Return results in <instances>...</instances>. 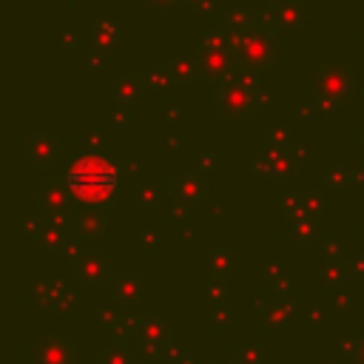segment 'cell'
Listing matches in <instances>:
<instances>
[{
    "mask_svg": "<svg viewBox=\"0 0 364 364\" xmlns=\"http://www.w3.org/2000/svg\"><path fill=\"white\" fill-rule=\"evenodd\" d=\"M236 68L245 74H259L264 68H270L279 54H282V43H279V28L273 26L270 17H253L239 34H236Z\"/></svg>",
    "mask_w": 364,
    "mask_h": 364,
    "instance_id": "6da1fadb",
    "label": "cell"
},
{
    "mask_svg": "<svg viewBox=\"0 0 364 364\" xmlns=\"http://www.w3.org/2000/svg\"><path fill=\"white\" fill-rule=\"evenodd\" d=\"M213 102L222 119H247L256 114L259 105H264V97L256 85V74L236 71L225 82L213 85Z\"/></svg>",
    "mask_w": 364,
    "mask_h": 364,
    "instance_id": "7a4b0ae2",
    "label": "cell"
},
{
    "mask_svg": "<svg viewBox=\"0 0 364 364\" xmlns=\"http://www.w3.org/2000/svg\"><path fill=\"white\" fill-rule=\"evenodd\" d=\"M310 88H313L316 102H318L324 111H333V108L347 105V102L355 97V74H353L350 65L330 60V63H324V65L313 74Z\"/></svg>",
    "mask_w": 364,
    "mask_h": 364,
    "instance_id": "3957f363",
    "label": "cell"
},
{
    "mask_svg": "<svg viewBox=\"0 0 364 364\" xmlns=\"http://www.w3.org/2000/svg\"><path fill=\"white\" fill-rule=\"evenodd\" d=\"M68 185H108L117 188V165L105 154H82L74 159V165L65 173Z\"/></svg>",
    "mask_w": 364,
    "mask_h": 364,
    "instance_id": "277c9868",
    "label": "cell"
},
{
    "mask_svg": "<svg viewBox=\"0 0 364 364\" xmlns=\"http://www.w3.org/2000/svg\"><path fill=\"white\" fill-rule=\"evenodd\" d=\"M193 60H196V74L213 85L225 82L228 77H233L239 68H236V54L233 48H219V46H210V43H199L196 51H193Z\"/></svg>",
    "mask_w": 364,
    "mask_h": 364,
    "instance_id": "5b68a950",
    "label": "cell"
},
{
    "mask_svg": "<svg viewBox=\"0 0 364 364\" xmlns=\"http://www.w3.org/2000/svg\"><path fill=\"white\" fill-rule=\"evenodd\" d=\"M74 279L85 287H102V284H114V262L108 259V253L97 250V247H85L74 253Z\"/></svg>",
    "mask_w": 364,
    "mask_h": 364,
    "instance_id": "8992f818",
    "label": "cell"
},
{
    "mask_svg": "<svg viewBox=\"0 0 364 364\" xmlns=\"http://www.w3.org/2000/svg\"><path fill=\"white\" fill-rule=\"evenodd\" d=\"M74 239H80V236L74 230V222H68V216H40L37 242L46 250H51V253H77Z\"/></svg>",
    "mask_w": 364,
    "mask_h": 364,
    "instance_id": "52a82bcc",
    "label": "cell"
},
{
    "mask_svg": "<svg viewBox=\"0 0 364 364\" xmlns=\"http://www.w3.org/2000/svg\"><path fill=\"white\" fill-rule=\"evenodd\" d=\"M74 358H77V344L63 333L43 336L31 350L34 364H74Z\"/></svg>",
    "mask_w": 364,
    "mask_h": 364,
    "instance_id": "ba28073f",
    "label": "cell"
},
{
    "mask_svg": "<svg viewBox=\"0 0 364 364\" xmlns=\"http://www.w3.org/2000/svg\"><path fill=\"white\" fill-rule=\"evenodd\" d=\"M34 202H37V208H40L43 216H65L68 202H71L68 182H65V179H46V182L37 188Z\"/></svg>",
    "mask_w": 364,
    "mask_h": 364,
    "instance_id": "9c48e42d",
    "label": "cell"
},
{
    "mask_svg": "<svg viewBox=\"0 0 364 364\" xmlns=\"http://www.w3.org/2000/svg\"><path fill=\"white\" fill-rule=\"evenodd\" d=\"M134 338L145 347V350H162L171 338V327L162 316L156 313H145L134 321Z\"/></svg>",
    "mask_w": 364,
    "mask_h": 364,
    "instance_id": "30bf717a",
    "label": "cell"
},
{
    "mask_svg": "<svg viewBox=\"0 0 364 364\" xmlns=\"http://www.w3.org/2000/svg\"><path fill=\"white\" fill-rule=\"evenodd\" d=\"M296 168H299V151L293 145L282 151H264L262 159L256 162V171L262 176H276V179H287Z\"/></svg>",
    "mask_w": 364,
    "mask_h": 364,
    "instance_id": "8fae6325",
    "label": "cell"
},
{
    "mask_svg": "<svg viewBox=\"0 0 364 364\" xmlns=\"http://www.w3.org/2000/svg\"><path fill=\"white\" fill-rule=\"evenodd\" d=\"M74 301V290L68 287L65 279H46L34 290V304L46 310H65Z\"/></svg>",
    "mask_w": 364,
    "mask_h": 364,
    "instance_id": "7c38bea8",
    "label": "cell"
},
{
    "mask_svg": "<svg viewBox=\"0 0 364 364\" xmlns=\"http://www.w3.org/2000/svg\"><path fill=\"white\" fill-rule=\"evenodd\" d=\"M171 196L176 202H185V205H202L208 199V176L191 171V173H182L171 182Z\"/></svg>",
    "mask_w": 364,
    "mask_h": 364,
    "instance_id": "4fadbf2b",
    "label": "cell"
},
{
    "mask_svg": "<svg viewBox=\"0 0 364 364\" xmlns=\"http://www.w3.org/2000/svg\"><path fill=\"white\" fill-rule=\"evenodd\" d=\"M57 159V139L48 131H34L26 142V162L34 168H48Z\"/></svg>",
    "mask_w": 364,
    "mask_h": 364,
    "instance_id": "5bb4252c",
    "label": "cell"
},
{
    "mask_svg": "<svg viewBox=\"0 0 364 364\" xmlns=\"http://www.w3.org/2000/svg\"><path fill=\"white\" fill-rule=\"evenodd\" d=\"M267 17L279 31H299L304 23V6L301 0H279L276 6H270Z\"/></svg>",
    "mask_w": 364,
    "mask_h": 364,
    "instance_id": "9a60e30c",
    "label": "cell"
},
{
    "mask_svg": "<svg viewBox=\"0 0 364 364\" xmlns=\"http://www.w3.org/2000/svg\"><path fill=\"white\" fill-rule=\"evenodd\" d=\"M91 40H94V46L100 48V51H117V46L122 43V26H119V20H114V17H97L94 20V26H91Z\"/></svg>",
    "mask_w": 364,
    "mask_h": 364,
    "instance_id": "2e32d148",
    "label": "cell"
},
{
    "mask_svg": "<svg viewBox=\"0 0 364 364\" xmlns=\"http://www.w3.org/2000/svg\"><path fill=\"white\" fill-rule=\"evenodd\" d=\"M111 287H114V301L122 304V307L139 304V299H142V293H145L139 276H117V282H114Z\"/></svg>",
    "mask_w": 364,
    "mask_h": 364,
    "instance_id": "e0dca14e",
    "label": "cell"
},
{
    "mask_svg": "<svg viewBox=\"0 0 364 364\" xmlns=\"http://www.w3.org/2000/svg\"><path fill=\"white\" fill-rule=\"evenodd\" d=\"M296 313V299L293 296H273V301L264 310V327H284Z\"/></svg>",
    "mask_w": 364,
    "mask_h": 364,
    "instance_id": "ac0fdd59",
    "label": "cell"
},
{
    "mask_svg": "<svg viewBox=\"0 0 364 364\" xmlns=\"http://www.w3.org/2000/svg\"><path fill=\"white\" fill-rule=\"evenodd\" d=\"M74 230L82 242H100L105 236V216L100 210H88L74 219Z\"/></svg>",
    "mask_w": 364,
    "mask_h": 364,
    "instance_id": "d6986e66",
    "label": "cell"
},
{
    "mask_svg": "<svg viewBox=\"0 0 364 364\" xmlns=\"http://www.w3.org/2000/svg\"><path fill=\"white\" fill-rule=\"evenodd\" d=\"M139 91H145V82H142V77H136V74H122V77H117L114 85H111L114 100H117L119 105H125V108H128L131 102H136Z\"/></svg>",
    "mask_w": 364,
    "mask_h": 364,
    "instance_id": "ffe728a7",
    "label": "cell"
},
{
    "mask_svg": "<svg viewBox=\"0 0 364 364\" xmlns=\"http://www.w3.org/2000/svg\"><path fill=\"white\" fill-rule=\"evenodd\" d=\"M168 71H171V82H179V85H191L199 74H196V60L193 54H179L168 63Z\"/></svg>",
    "mask_w": 364,
    "mask_h": 364,
    "instance_id": "44dd1931",
    "label": "cell"
},
{
    "mask_svg": "<svg viewBox=\"0 0 364 364\" xmlns=\"http://www.w3.org/2000/svg\"><path fill=\"white\" fill-rule=\"evenodd\" d=\"M100 364H139L136 361V353L128 347V344H122V341H114V344H105L102 350H100V358H97Z\"/></svg>",
    "mask_w": 364,
    "mask_h": 364,
    "instance_id": "7402d4cb",
    "label": "cell"
},
{
    "mask_svg": "<svg viewBox=\"0 0 364 364\" xmlns=\"http://www.w3.org/2000/svg\"><path fill=\"white\" fill-rule=\"evenodd\" d=\"M142 82H145V91H162L171 85V71L168 65H151L145 74H142Z\"/></svg>",
    "mask_w": 364,
    "mask_h": 364,
    "instance_id": "603a6c76",
    "label": "cell"
},
{
    "mask_svg": "<svg viewBox=\"0 0 364 364\" xmlns=\"http://www.w3.org/2000/svg\"><path fill=\"white\" fill-rule=\"evenodd\" d=\"M316 233H318V219H313V216H296V225H293V239L296 242L307 245V242L316 239Z\"/></svg>",
    "mask_w": 364,
    "mask_h": 364,
    "instance_id": "cb8c5ba5",
    "label": "cell"
},
{
    "mask_svg": "<svg viewBox=\"0 0 364 364\" xmlns=\"http://www.w3.org/2000/svg\"><path fill=\"white\" fill-rule=\"evenodd\" d=\"M208 264H210V273H216V276H228V273L233 270L236 259H233V253H230V250H225V247H216V250L210 253Z\"/></svg>",
    "mask_w": 364,
    "mask_h": 364,
    "instance_id": "d4e9b609",
    "label": "cell"
},
{
    "mask_svg": "<svg viewBox=\"0 0 364 364\" xmlns=\"http://www.w3.org/2000/svg\"><path fill=\"white\" fill-rule=\"evenodd\" d=\"M159 199H162V188L156 182H142L136 188V205L151 208V205H159Z\"/></svg>",
    "mask_w": 364,
    "mask_h": 364,
    "instance_id": "484cf974",
    "label": "cell"
},
{
    "mask_svg": "<svg viewBox=\"0 0 364 364\" xmlns=\"http://www.w3.org/2000/svg\"><path fill=\"white\" fill-rule=\"evenodd\" d=\"M290 148V128L287 125H276L267 131V148L264 151H282Z\"/></svg>",
    "mask_w": 364,
    "mask_h": 364,
    "instance_id": "4316f807",
    "label": "cell"
},
{
    "mask_svg": "<svg viewBox=\"0 0 364 364\" xmlns=\"http://www.w3.org/2000/svg\"><path fill=\"white\" fill-rule=\"evenodd\" d=\"M344 273H350V267H344L341 262H336V259H327V264H324V282L327 284H338L341 279H344Z\"/></svg>",
    "mask_w": 364,
    "mask_h": 364,
    "instance_id": "83f0119b",
    "label": "cell"
},
{
    "mask_svg": "<svg viewBox=\"0 0 364 364\" xmlns=\"http://www.w3.org/2000/svg\"><path fill=\"white\" fill-rule=\"evenodd\" d=\"M228 296V276H216L210 284H208V299L216 304V301H222Z\"/></svg>",
    "mask_w": 364,
    "mask_h": 364,
    "instance_id": "f1b7e54d",
    "label": "cell"
},
{
    "mask_svg": "<svg viewBox=\"0 0 364 364\" xmlns=\"http://www.w3.org/2000/svg\"><path fill=\"white\" fill-rule=\"evenodd\" d=\"M222 0H182V9L196 11V14H210Z\"/></svg>",
    "mask_w": 364,
    "mask_h": 364,
    "instance_id": "f546056e",
    "label": "cell"
},
{
    "mask_svg": "<svg viewBox=\"0 0 364 364\" xmlns=\"http://www.w3.org/2000/svg\"><path fill=\"white\" fill-rule=\"evenodd\" d=\"M179 6H182V0H151V9L159 11V14H168V11L179 9Z\"/></svg>",
    "mask_w": 364,
    "mask_h": 364,
    "instance_id": "4dcf8cb0",
    "label": "cell"
},
{
    "mask_svg": "<svg viewBox=\"0 0 364 364\" xmlns=\"http://www.w3.org/2000/svg\"><path fill=\"white\" fill-rule=\"evenodd\" d=\"M350 273L358 276V279H364V256H355V259L350 262Z\"/></svg>",
    "mask_w": 364,
    "mask_h": 364,
    "instance_id": "1f68e13d",
    "label": "cell"
},
{
    "mask_svg": "<svg viewBox=\"0 0 364 364\" xmlns=\"http://www.w3.org/2000/svg\"><path fill=\"white\" fill-rule=\"evenodd\" d=\"M105 54H108V51H97V54H88V65H94V68H102V65H105Z\"/></svg>",
    "mask_w": 364,
    "mask_h": 364,
    "instance_id": "d6a6232c",
    "label": "cell"
},
{
    "mask_svg": "<svg viewBox=\"0 0 364 364\" xmlns=\"http://www.w3.org/2000/svg\"><path fill=\"white\" fill-rule=\"evenodd\" d=\"M355 364H364V341H358L355 347Z\"/></svg>",
    "mask_w": 364,
    "mask_h": 364,
    "instance_id": "836d02e7",
    "label": "cell"
},
{
    "mask_svg": "<svg viewBox=\"0 0 364 364\" xmlns=\"http://www.w3.org/2000/svg\"><path fill=\"white\" fill-rule=\"evenodd\" d=\"M228 364H247V361H242V358H239V355H233V358H230V361H228Z\"/></svg>",
    "mask_w": 364,
    "mask_h": 364,
    "instance_id": "e575fe53",
    "label": "cell"
},
{
    "mask_svg": "<svg viewBox=\"0 0 364 364\" xmlns=\"http://www.w3.org/2000/svg\"><path fill=\"white\" fill-rule=\"evenodd\" d=\"M134 3H142V6H151V0H134Z\"/></svg>",
    "mask_w": 364,
    "mask_h": 364,
    "instance_id": "d590c367",
    "label": "cell"
},
{
    "mask_svg": "<svg viewBox=\"0 0 364 364\" xmlns=\"http://www.w3.org/2000/svg\"><path fill=\"white\" fill-rule=\"evenodd\" d=\"M139 364H159V361H139Z\"/></svg>",
    "mask_w": 364,
    "mask_h": 364,
    "instance_id": "8d00e7d4",
    "label": "cell"
},
{
    "mask_svg": "<svg viewBox=\"0 0 364 364\" xmlns=\"http://www.w3.org/2000/svg\"><path fill=\"white\" fill-rule=\"evenodd\" d=\"M267 3H270V6H276V3H279V0H267Z\"/></svg>",
    "mask_w": 364,
    "mask_h": 364,
    "instance_id": "74e56055",
    "label": "cell"
},
{
    "mask_svg": "<svg viewBox=\"0 0 364 364\" xmlns=\"http://www.w3.org/2000/svg\"><path fill=\"white\" fill-rule=\"evenodd\" d=\"M361 51H364V43H361Z\"/></svg>",
    "mask_w": 364,
    "mask_h": 364,
    "instance_id": "f35d334b",
    "label": "cell"
},
{
    "mask_svg": "<svg viewBox=\"0 0 364 364\" xmlns=\"http://www.w3.org/2000/svg\"><path fill=\"white\" fill-rule=\"evenodd\" d=\"M361 228H364V222H361Z\"/></svg>",
    "mask_w": 364,
    "mask_h": 364,
    "instance_id": "ab89813d",
    "label": "cell"
},
{
    "mask_svg": "<svg viewBox=\"0 0 364 364\" xmlns=\"http://www.w3.org/2000/svg\"><path fill=\"white\" fill-rule=\"evenodd\" d=\"M327 364H330V361H327Z\"/></svg>",
    "mask_w": 364,
    "mask_h": 364,
    "instance_id": "60d3db41",
    "label": "cell"
}]
</instances>
